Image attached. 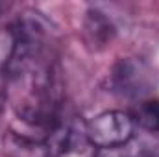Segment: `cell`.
<instances>
[{
  "label": "cell",
  "mask_w": 159,
  "mask_h": 157,
  "mask_svg": "<svg viewBox=\"0 0 159 157\" xmlns=\"http://www.w3.org/2000/svg\"><path fill=\"white\" fill-rule=\"evenodd\" d=\"M135 124L150 133H159V98L143 100L133 115Z\"/></svg>",
  "instance_id": "5"
},
{
  "label": "cell",
  "mask_w": 159,
  "mask_h": 157,
  "mask_svg": "<svg viewBox=\"0 0 159 157\" xmlns=\"http://www.w3.org/2000/svg\"><path fill=\"white\" fill-rule=\"evenodd\" d=\"M157 85L156 70L139 57H122L119 59L109 74V87L124 98H144Z\"/></svg>",
  "instance_id": "1"
},
{
  "label": "cell",
  "mask_w": 159,
  "mask_h": 157,
  "mask_svg": "<svg viewBox=\"0 0 159 157\" xmlns=\"http://www.w3.org/2000/svg\"><path fill=\"white\" fill-rule=\"evenodd\" d=\"M4 102H6V79H4V72H2V67H0V109H2Z\"/></svg>",
  "instance_id": "6"
},
{
  "label": "cell",
  "mask_w": 159,
  "mask_h": 157,
  "mask_svg": "<svg viewBox=\"0 0 159 157\" xmlns=\"http://www.w3.org/2000/svg\"><path fill=\"white\" fill-rule=\"evenodd\" d=\"M135 157H159L156 154H150V152H143V154H137Z\"/></svg>",
  "instance_id": "7"
},
{
  "label": "cell",
  "mask_w": 159,
  "mask_h": 157,
  "mask_svg": "<svg viewBox=\"0 0 159 157\" xmlns=\"http://www.w3.org/2000/svg\"><path fill=\"white\" fill-rule=\"evenodd\" d=\"M135 120L124 111H104L89 122L85 131L96 150H111L128 144L135 135Z\"/></svg>",
  "instance_id": "2"
},
{
  "label": "cell",
  "mask_w": 159,
  "mask_h": 157,
  "mask_svg": "<svg viewBox=\"0 0 159 157\" xmlns=\"http://www.w3.org/2000/svg\"><path fill=\"white\" fill-rule=\"evenodd\" d=\"M50 139H54V157H96L98 152L87 137L85 122L61 124Z\"/></svg>",
  "instance_id": "3"
},
{
  "label": "cell",
  "mask_w": 159,
  "mask_h": 157,
  "mask_svg": "<svg viewBox=\"0 0 159 157\" xmlns=\"http://www.w3.org/2000/svg\"><path fill=\"white\" fill-rule=\"evenodd\" d=\"M115 37V26L113 22L100 11V9H89L83 19V41L85 46L100 52L104 50Z\"/></svg>",
  "instance_id": "4"
}]
</instances>
